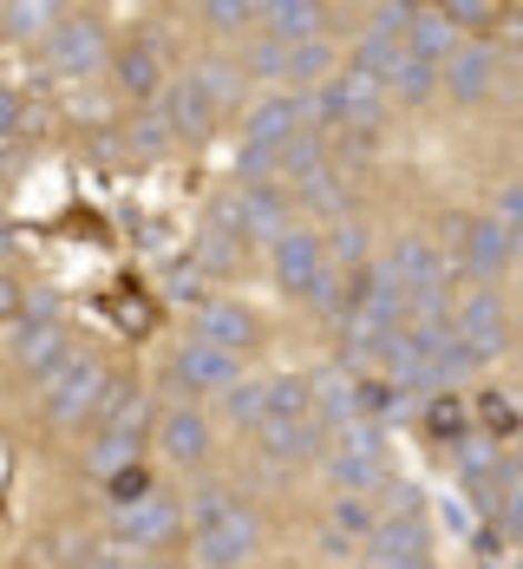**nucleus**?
<instances>
[{"label":"nucleus","mask_w":523,"mask_h":569,"mask_svg":"<svg viewBox=\"0 0 523 569\" xmlns=\"http://www.w3.org/2000/svg\"><path fill=\"white\" fill-rule=\"evenodd\" d=\"M112 373L99 367V360H86V353H66L53 373H47V419H53L59 432H72V426H86L92 412L105 419V406H112Z\"/></svg>","instance_id":"nucleus-1"},{"label":"nucleus","mask_w":523,"mask_h":569,"mask_svg":"<svg viewBox=\"0 0 523 569\" xmlns=\"http://www.w3.org/2000/svg\"><path fill=\"white\" fill-rule=\"evenodd\" d=\"M275 282L289 288L294 301H321L334 308L341 301V282H334V262H328V242L308 236V229H289L275 242Z\"/></svg>","instance_id":"nucleus-2"},{"label":"nucleus","mask_w":523,"mask_h":569,"mask_svg":"<svg viewBox=\"0 0 523 569\" xmlns=\"http://www.w3.org/2000/svg\"><path fill=\"white\" fill-rule=\"evenodd\" d=\"M328 471H334V485H341L348 498H360L366 485H380V471H386V439H380V426L360 419V426H348V432H334Z\"/></svg>","instance_id":"nucleus-3"},{"label":"nucleus","mask_w":523,"mask_h":569,"mask_svg":"<svg viewBox=\"0 0 523 569\" xmlns=\"http://www.w3.org/2000/svg\"><path fill=\"white\" fill-rule=\"evenodd\" d=\"M393 282L406 288V301H439L445 282H452V269H445V256H439V242H425V236H400L393 249H386V262H380Z\"/></svg>","instance_id":"nucleus-4"},{"label":"nucleus","mask_w":523,"mask_h":569,"mask_svg":"<svg viewBox=\"0 0 523 569\" xmlns=\"http://www.w3.org/2000/svg\"><path fill=\"white\" fill-rule=\"evenodd\" d=\"M308 118H321V124H373L380 118V79H366V72H334L328 86H314V99H308Z\"/></svg>","instance_id":"nucleus-5"},{"label":"nucleus","mask_w":523,"mask_h":569,"mask_svg":"<svg viewBox=\"0 0 523 569\" xmlns=\"http://www.w3.org/2000/svg\"><path fill=\"white\" fill-rule=\"evenodd\" d=\"M112 537L131 543V550H164L171 537H183V505L151 491V498H138V505H124L112 517Z\"/></svg>","instance_id":"nucleus-6"},{"label":"nucleus","mask_w":523,"mask_h":569,"mask_svg":"<svg viewBox=\"0 0 523 569\" xmlns=\"http://www.w3.org/2000/svg\"><path fill=\"white\" fill-rule=\"evenodd\" d=\"M255 543H262V523L235 505V511L217 517L210 530H197V563L203 569H242L255 557Z\"/></svg>","instance_id":"nucleus-7"},{"label":"nucleus","mask_w":523,"mask_h":569,"mask_svg":"<svg viewBox=\"0 0 523 569\" xmlns=\"http://www.w3.org/2000/svg\"><path fill=\"white\" fill-rule=\"evenodd\" d=\"M47 59H53L66 79H86V72L105 66V33H99L86 13H66L53 33H47Z\"/></svg>","instance_id":"nucleus-8"},{"label":"nucleus","mask_w":523,"mask_h":569,"mask_svg":"<svg viewBox=\"0 0 523 569\" xmlns=\"http://www.w3.org/2000/svg\"><path fill=\"white\" fill-rule=\"evenodd\" d=\"M511 269V236L497 229V217H465V242H459V276L477 288H491Z\"/></svg>","instance_id":"nucleus-9"},{"label":"nucleus","mask_w":523,"mask_h":569,"mask_svg":"<svg viewBox=\"0 0 523 569\" xmlns=\"http://www.w3.org/2000/svg\"><path fill=\"white\" fill-rule=\"evenodd\" d=\"M425 557V517H380L373 537L360 543V563L366 569H406Z\"/></svg>","instance_id":"nucleus-10"},{"label":"nucleus","mask_w":523,"mask_h":569,"mask_svg":"<svg viewBox=\"0 0 523 569\" xmlns=\"http://www.w3.org/2000/svg\"><path fill=\"white\" fill-rule=\"evenodd\" d=\"M452 335L484 360V353H497V347L511 341V315H504V301L491 295V288H471L465 301H459V321H452Z\"/></svg>","instance_id":"nucleus-11"},{"label":"nucleus","mask_w":523,"mask_h":569,"mask_svg":"<svg viewBox=\"0 0 523 569\" xmlns=\"http://www.w3.org/2000/svg\"><path fill=\"white\" fill-rule=\"evenodd\" d=\"M171 380L183 387V393H230V387H242V360H235V353H223V347L190 341L183 353H177Z\"/></svg>","instance_id":"nucleus-12"},{"label":"nucleus","mask_w":523,"mask_h":569,"mask_svg":"<svg viewBox=\"0 0 523 569\" xmlns=\"http://www.w3.org/2000/svg\"><path fill=\"white\" fill-rule=\"evenodd\" d=\"M197 341L203 347H223V353H249V347L262 341V321L242 308V301H203L197 308Z\"/></svg>","instance_id":"nucleus-13"},{"label":"nucleus","mask_w":523,"mask_h":569,"mask_svg":"<svg viewBox=\"0 0 523 569\" xmlns=\"http://www.w3.org/2000/svg\"><path fill=\"white\" fill-rule=\"evenodd\" d=\"M13 360H20L27 373H40V380L66 360V328H59L53 308H33V315L13 328Z\"/></svg>","instance_id":"nucleus-14"},{"label":"nucleus","mask_w":523,"mask_h":569,"mask_svg":"<svg viewBox=\"0 0 523 569\" xmlns=\"http://www.w3.org/2000/svg\"><path fill=\"white\" fill-rule=\"evenodd\" d=\"M314 419H321L328 432H348L360 419H373V412H366V380H353V373H321V380H314Z\"/></svg>","instance_id":"nucleus-15"},{"label":"nucleus","mask_w":523,"mask_h":569,"mask_svg":"<svg viewBox=\"0 0 523 569\" xmlns=\"http://www.w3.org/2000/svg\"><path fill=\"white\" fill-rule=\"evenodd\" d=\"M217 112H223V106L210 99V86H203L197 72L171 86V106H164V118H171L177 138H210V131H217Z\"/></svg>","instance_id":"nucleus-16"},{"label":"nucleus","mask_w":523,"mask_h":569,"mask_svg":"<svg viewBox=\"0 0 523 569\" xmlns=\"http://www.w3.org/2000/svg\"><path fill=\"white\" fill-rule=\"evenodd\" d=\"M255 439H262V452H269V458H289V465L328 452V426H321V419H282V426H255Z\"/></svg>","instance_id":"nucleus-17"},{"label":"nucleus","mask_w":523,"mask_h":569,"mask_svg":"<svg viewBox=\"0 0 523 569\" xmlns=\"http://www.w3.org/2000/svg\"><path fill=\"white\" fill-rule=\"evenodd\" d=\"M491 66H497L491 47H459V53L439 66V86H445L459 106H471V99H484V92H491Z\"/></svg>","instance_id":"nucleus-18"},{"label":"nucleus","mask_w":523,"mask_h":569,"mask_svg":"<svg viewBox=\"0 0 523 569\" xmlns=\"http://www.w3.org/2000/svg\"><path fill=\"white\" fill-rule=\"evenodd\" d=\"M459 53V27L439 13V7H419L406 27V59H425V66H445Z\"/></svg>","instance_id":"nucleus-19"},{"label":"nucleus","mask_w":523,"mask_h":569,"mask_svg":"<svg viewBox=\"0 0 523 569\" xmlns=\"http://www.w3.org/2000/svg\"><path fill=\"white\" fill-rule=\"evenodd\" d=\"M262 33H269L275 47L321 40V7H314V0H269V7H262Z\"/></svg>","instance_id":"nucleus-20"},{"label":"nucleus","mask_w":523,"mask_h":569,"mask_svg":"<svg viewBox=\"0 0 523 569\" xmlns=\"http://www.w3.org/2000/svg\"><path fill=\"white\" fill-rule=\"evenodd\" d=\"M158 439H164V452H171L177 465H203V458H210V419L190 412V406H171L164 426H158Z\"/></svg>","instance_id":"nucleus-21"},{"label":"nucleus","mask_w":523,"mask_h":569,"mask_svg":"<svg viewBox=\"0 0 523 569\" xmlns=\"http://www.w3.org/2000/svg\"><path fill=\"white\" fill-rule=\"evenodd\" d=\"M282 419H314V380L308 373H282L262 387V426H282Z\"/></svg>","instance_id":"nucleus-22"},{"label":"nucleus","mask_w":523,"mask_h":569,"mask_svg":"<svg viewBox=\"0 0 523 569\" xmlns=\"http://www.w3.org/2000/svg\"><path fill=\"white\" fill-rule=\"evenodd\" d=\"M301 118H308V99H262L255 118H249V144H289L294 131H301Z\"/></svg>","instance_id":"nucleus-23"},{"label":"nucleus","mask_w":523,"mask_h":569,"mask_svg":"<svg viewBox=\"0 0 523 569\" xmlns=\"http://www.w3.org/2000/svg\"><path fill=\"white\" fill-rule=\"evenodd\" d=\"M112 72H118V86H124L131 99H151V92H158V79H164V53H158L151 40H131V47L118 53Z\"/></svg>","instance_id":"nucleus-24"},{"label":"nucleus","mask_w":523,"mask_h":569,"mask_svg":"<svg viewBox=\"0 0 523 569\" xmlns=\"http://www.w3.org/2000/svg\"><path fill=\"white\" fill-rule=\"evenodd\" d=\"M400 66H406V40H393V33H360V66H353V72H366V79L393 86V79H400Z\"/></svg>","instance_id":"nucleus-25"},{"label":"nucleus","mask_w":523,"mask_h":569,"mask_svg":"<svg viewBox=\"0 0 523 569\" xmlns=\"http://www.w3.org/2000/svg\"><path fill=\"white\" fill-rule=\"evenodd\" d=\"M282 79H294V86H328V79H334V47H328V40L289 47V72H282Z\"/></svg>","instance_id":"nucleus-26"},{"label":"nucleus","mask_w":523,"mask_h":569,"mask_svg":"<svg viewBox=\"0 0 523 569\" xmlns=\"http://www.w3.org/2000/svg\"><path fill=\"white\" fill-rule=\"evenodd\" d=\"M131 458H138V439H124V432H92V446H86V471H92V478H118Z\"/></svg>","instance_id":"nucleus-27"},{"label":"nucleus","mask_w":523,"mask_h":569,"mask_svg":"<svg viewBox=\"0 0 523 569\" xmlns=\"http://www.w3.org/2000/svg\"><path fill=\"white\" fill-rule=\"evenodd\" d=\"M144 426H151V399L144 393H112L105 419H99V432H124V439H144Z\"/></svg>","instance_id":"nucleus-28"},{"label":"nucleus","mask_w":523,"mask_h":569,"mask_svg":"<svg viewBox=\"0 0 523 569\" xmlns=\"http://www.w3.org/2000/svg\"><path fill=\"white\" fill-rule=\"evenodd\" d=\"M53 13L59 7H47V0H13V7H7V33H13V40H40V33L59 27Z\"/></svg>","instance_id":"nucleus-29"},{"label":"nucleus","mask_w":523,"mask_h":569,"mask_svg":"<svg viewBox=\"0 0 523 569\" xmlns=\"http://www.w3.org/2000/svg\"><path fill=\"white\" fill-rule=\"evenodd\" d=\"M203 20H210L217 33H242V27H255V20H262V7H255V0H210V7H203Z\"/></svg>","instance_id":"nucleus-30"},{"label":"nucleus","mask_w":523,"mask_h":569,"mask_svg":"<svg viewBox=\"0 0 523 569\" xmlns=\"http://www.w3.org/2000/svg\"><path fill=\"white\" fill-rule=\"evenodd\" d=\"M432 86H439V66H425V59H406V66H400V79H393V92H400L406 106H419Z\"/></svg>","instance_id":"nucleus-31"},{"label":"nucleus","mask_w":523,"mask_h":569,"mask_svg":"<svg viewBox=\"0 0 523 569\" xmlns=\"http://www.w3.org/2000/svg\"><path fill=\"white\" fill-rule=\"evenodd\" d=\"M301 197H308L314 210H334V217L348 210V190L334 183V171H314V177H301Z\"/></svg>","instance_id":"nucleus-32"},{"label":"nucleus","mask_w":523,"mask_h":569,"mask_svg":"<svg viewBox=\"0 0 523 569\" xmlns=\"http://www.w3.org/2000/svg\"><path fill=\"white\" fill-rule=\"evenodd\" d=\"M249 72H255V79H282V72H289V47H275L269 33H255V47H249Z\"/></svg>","instance_id":"nucleus-33"},{"label":"nucleus","mask_w":523,"mask_h":569,"mask_svg":"<svg viewBox=\"0 0 523 569\" xmlns=\"http://www.w3.org/2000/svg\"><path fill=\"white\" fill-rule=\"evenodd\" d=\"M497 229L511 236V256H523V183H511V190L497 197Z\"/></svg>","instance_id":"nucleus-34"},{"label":"nucleus","mask_w":523,"mask_h":569,"mask_svg":"<svg viewBox=\"0 0 523 569\" xmlns=\"http://www.w3.org/2000/svg\"><path fill=\"white\" fill-rule=\"evenodd\" d=\"M230 511H235V498H230V491H217V485H203V491H197V505H190L197 530H210L217 517H230Z\"/></svg>","instance_id":"nucleus-35"},{"label":"nucleus","mask_w":523,"mask_h":569,"mask_svg":"<svg viewBox=\"0 0 523 569\" xmlns=\"http://www.w3.org/2000/svg\"><path fill=\"white\" fill-rule=\"evenodd\" d=\"M105 491H112V498H118V511H124V505H138V498H151V478H144L138 465H124L118 478H105Z\"/></svg>","instance_id":"nucleus-36"},{"label":"nucleus","mask_w":523,"mask_h":569,"mask_svg":"<svg viewBox=\"0 0 523 569\" xmlns=\"http://www.w3.org/2000/svg\"><path fill=\"white\" fill-rule=\"evenodd\" d=\"M439 13H445L452 27H491L504 7H491V0H452V7H439Z\"/></svg>","instance_id":"nucleus-37"},{"label":"nucleus","mask_w":523,"mask_h":569,"mask_svg":"<svg viewBox=\"0 0 523 569\" xmlns=\"http://www.w3.org/2000/svg\"><path fill=\"white\" fill-rule=\"evenodd\" d=\"M223 406H230L235 426H262V387H230V393H223Z\"/></svg>","instance_id":"nucleus-38"},{"label":"nucleus","mask_w":523,"mask_h":569,"mask_svg":"<svg viewBox=\"0 0 523 569\" xmlns=\"http://www.w3.org/2000/svg\"><path fill=\"white\" fill-rule=\"evenodd\" d=\"M197 79L210 86V99H217V106H230V99H235V86H242V79H235V66H230V59H210V66H203Z\"/></svg>","instance_id":"nucleus-39"},{"label":"nucleus","mask_w":523,"mask_h":569,"mask_svg":"<svg viewBox=\"0 0 523 569\" xmlns=\"http://www.w3.org/2000/svg\"><path fill=\"white\" fill-rule=\"evenodd\" d=\"M425 426H432L439 439H459V432H465V406H459V399H432V412H425Z\"/></svg>","instance_id":"nucleus-40"},{"label":"nucleus","mask_w":523,"mask_h":569,"mask_svg":"<svg viewBox=\"0 0 523 569\" xmlns=\"http://www.w3.org/2000/svg\"><path fill=\"white\" fill-rule=\"evenodd\" d=\"M328 262H353V269H366V242H360V229H353V223L334 229V242H328Z\"/></svg>","instance_id":"nucleus-41"},{"label":"nucleus","mask_w":523,"mask_h":569,"mask_svg":"<svg viewBox=\"0 0 523 569\" xmlns=\"http://www.w3.org/2000/svg\"><path fill=\"white\" fill-rule=\"evenodd\" d=\"M412 13H419V7H406V0H386V7H373V33H393V40H406Z\"/></svg>","instance_id":"nucleus-42"},{"label":"nucleus","mask_w":523,"mask_h":569,"mask_svg":"<svg viewBox=\"0 0 523 569\" xmlns=\"http://www.w3.org/2000/svg\"><path fill=\"white\" fill-rule=\"evenodd\" d=\"M334 523H341V537H373V523H380V517L366 511L360 498H341V511H334Z\"/></svg>","instance_id":"nucleus-43"},{"label":"nucleus","mask_w":523,"mask_h":569,"mask_svg":"<svg viewBox=\"0 0 523 569\" xmlns=\"http://www.w3.org/2000/svg\"><path fill=\"white\" fill-rule=\"evenodd\" d=\"M459 465H465V485H484L497 458H491V446H484V439H465V452H459Z\"/></svg>","instance_id":"nucleus-44"},{"label":"nucleus","mask_w":523,"mask_h":569,"mask_svg":"<svg viewBox=\"0 0 523 569\" xmlns=\"http://www.w3.org/2000/svg\"><path fill=\"white\" fill-rule=\"evenodd\" d=\"M171 138L177 131L164 124V118H138V124H131V144H138V151H164Z\"/></svg>","instance_id":"nucleus-45"},{"label":"nucleus","mask_w":523,"mask_h":569,"mask_svg":"<svg viewBox=\"0 0 523 569\" xmlns=\"http://www.w3.org/2000/svg\"><path fill=\"white\" fill-rule=\"evenodd\" d=\"M13 315H20V282L0 269V321H13Z\"/></svg>","instance_id":"nucleus-46"},{"label":"nucleus","mask_w":523,"mask_h":569,"mask_svg":"<svg viewBox=\"0 0 523 569\" xmlns=\"http://www.w3.org/2000/svg\"><path fill=\"white\" fill-rule=\"evenodd\" d=\"M386 505H393V517H419V491H412V485H393Z\"/></svg>","instance_id":"nucleus-47"},{"label":"nucleus","mask_w":523,"mask_h":569,"mask_svg":"<svg viewBox=\"0 0 523 569\" xmlns=\"http://www.w3.org/2000/svg\"><path fill=\"white\" fill-rule=\"evenodd\" d=\"M13 124H20V106H13V92H0V138H7Z\"/></svg>","instance_id":"nucleus-48"},{"label":"nucleus","mask_w":523,"mask_h":569,"mask_svg":"<svg viewBox=\"0 0 523 569\" xmlns=\"http://www.w3.org/2000/svg\"><path fill=\"white\" fill-rule=\"evenodd\" d=\"M79 569H118V563H112V557H86Z\"/></svg>","instance_id":"nucleus-49"},{"label":"nucleus","mask_w":523,"mask_h":569,"mask_svg":"<svg viewBox=\"0 0 523 569\" xmlns=\"http://www.w3.org/2000/svg\"><path fill=\"white\" fill-rule=\"evenodd\" d=\"M0 485H7V446H0Z\"/></svg>","instance_id":"nucleus-50"},{"label":"nucleus","mask_w":523,"mask_h":569,"mask_svg":"<svg viewBox=\"0 0 523 569\" xmlns=\"http://www.w3.org/2000/svg\"><path fill=\"white\" fill-rule=\"evenodd\" d=\"M138 569H171V563H138Z\"/></svg>","instance_id":"nucleus-51"},{"label":"nucleus","mask_w":523,"mask_h":569,"mask_svg":"<svg viewBox=\"0 0 523 569\" xmlns=\"http://www.w3.org/2000/svg\"><path fill=\"white\" fill-rule=\"evenodd\" d=\"M0 249H7V223H0Z\"/></svg>","instance_id":"nucleus-52"}]
</instances>
